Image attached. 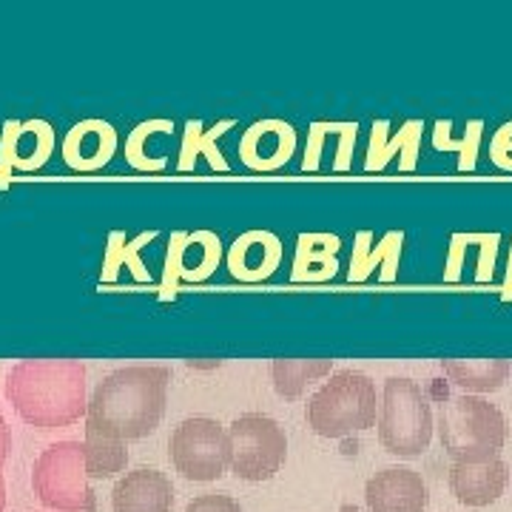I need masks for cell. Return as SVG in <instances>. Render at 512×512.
<instances>
[{
	"instance_id": "22",
	"label": "cell",
	"mask_w": 512,
	"mask_h": 512,
	"mask_svg": "<svg viewBox=\"0 0 512 512\" xmlns=\"http://www.w3.org/2000/svg\"><path fill=\"white\" fill-rule=\"evenodd\" d=\"M234 126H237L234 120H222V123H217V126H211V128L202 126V120H188L183 131V151H180L177 171H194V165H197V157H200V154L208 157V165H211L214 171H222V174H225V171H231V165H228V160L222 157L217 140H220L225 131H231Z\"/></svg>"
},
{
	"instance_id": "16",
	"label": "cell",
	"mask_w": 512,
	"mask_h": 512,
	"mask_svg": "<svg viewBox=\"0 0 512 512\" xmlns=\"http://www.w3.org/2000/svg\"><path fill=\"white\" fill-rule=\"evenodd\" d=\"M114 151H117V131L106 120H83L63 140V160L72 171H83V174H92L109 165Z\"/></svg>"
},
{
	"instance_id": "18",
	"label": "cell",
	"mask_w": 512,
	"mask_h": 512,
	"mask_svg": "<svg viewBox=\"0 0 512 512\" xmlns=\"http://www.w3.org/2000/svg\"><path fill=\"white\" fill-rule=\"evenodd\" d=\"M373 234L370 231H359L356 234V245H353V256H350V282H365L376 274V268H382V282H393L399 276V262H402V231H390L384 234L376 248L370 245Z\"/></svg>"
},
{
	"instance_id": "12",
	"label": "cell",
	"mask_w": 512,
	"mask_h": 512,
	"mask_svg": "<svg viewBox=\"0 0 512 512\" xmlns=\"http://www.w3.org/2000/svg\"><path fill=\"white\" fill-rule=\"evenodd\" d=\"M510 484V467L504 458L484 461H456L450 467V493L464 507H490Z\"/></svg>"
},
{
	"instance_id": "7",
	"label": "cell",
	"mask_w": 512,
	"mask_h": 512,
	"mask_svg": "<svg viewBox=\"0 0 512 512\" xmlns=\"http://www.w3.org/2000/svg\"><path fill=\"white\" fill-rule=\"evenodd\" d=\"M231 473L242 481H271L285 467L288 436L282 424L265 413H245L228 427Z\"/></svg>"
},
{
	"instance_id": "31",
	"label": "cell",
	"mask_w": 512,
	"mask_h": 512,
	"mask_svg": "<svg viewBox=\"0 0 512 512\" xmlns=\"http://www.w3.org/2000/svg\"><path fill=\"white\" fill-rule=\"evenodd\" d=\"M504 299H512V254H510V268H507V282H504Z\"/></svg>"
},
{
	"instance_id": "14",
	"label": "cell",
	"mask_w": 512,
	"mask_h": 512,
	"mask_svg": "<svg viewBox=\"0 0 512 512\" xmlns=\"http://www.w3.org/2000/svg\"><path fill=\"white\" fill-rule=\"evenodd\" d=\"M111 510L114 512H171L174 510V484L171 478L140 467L120 478L111 490Z\"/></svg>"
},
{
	"instance_id": "17",
	"label": "cell",
	"mask_w": 512,
	"mask_h": 512,
	"mask_svg": "<svg viewBox=\"0 0 512 512\" xmlns=\"http://www.w3.org/2000/svg\"><path fill=\"white\" fill-rule=\"evenodd\" d=\"M387 128H390L387 120L373 123L365 160L367 171H384L396 157H399V168H402V171H416L424 123H421V120H407V123L399 128V134H393V137H387Z\"/></svg>"
},
{
	"instance_id": "32",
	"label": "cell",
	"mask_w": 512,
	"mask_h": 512,
	"mask_svg": "<svg viewBox=\"0 0 512 512\" xmlns=\"http://www.w3.org/2000/svg\"><path fill=\"white\" fill-rule=\"evenodd\" d=\"M6 510V481L0 476V512Z\"/></svg>"
},
{
	"instance_id": "23",
	"label": "cell",
	"mask_w": 512,
	"mask_h": 512,
	"mask_svg": "<svg viewBox=\"0 0 512 512\" xmlns=\"http://www.w3.org/2000/svg\"><path fill=\"white\" fill-rule=\"evenodd\" d=\"M86 470L89 478H111L123 473L128 467V450L126 441L103 436L97 430H86Z\"/></svg>"
},
{
	"instance_id": "13",
	"label": "cell",
	"mask_w": 512,
	"mask_h": 512,
	"mask_svg": "<svg viewBox=\"0 0 512 512\" xmlns=\"http://www.w3.org/2000/svg\"><path fill=\"white\" fill-rule=\"evenodd\" d=\"M365 501L370 512H424L430 498L421 473L407 467H387L367 481Z\"/></svg>"
},
{
	"instance_id": "25",
	"label": "cell",
	"mask_w": 512,
	"mask_h": 512,
	"mask_svg": "<svg viewBox=\"0 0 512 512\" xmlns=\"http://www.w3.org/2000/svg\"><path fill=\"white\" fill-rule=\"evenodd\" d=\"M160 131H174V123L171 120H146L131 131V137L126 140V163L134 171L157 174L168 165V157H148L146 154V140L151 134H160Z\"/></svg>"
},
{
	"instance_id": "24",
	"label": "cell",
	"mask_w": 512,
	"mask_h": 512,
	"mask_svg": "<svg viewBox=\"0 0 512 512\" xmlns=\"http://www.w3.org/2000/svg\"><path fill=\"white\" fill-rule=\"evenodd\" d=\"M154 237H157V234L148 231V234H140L134 242H123L120 234H111L109 254H106V262H103V274H100V279H103V282H114V279H117V271L126 265V268H131V274H134L137 282H151V274L143 268V262L137 259V254H140V248H143L146 242H151Z\"/></svg>"
},
{
	"instance_id": "26",
	"label": "cell",
	"mask_w": 512,
	"mask_h": 512,
	"mask_svg": "<svg viewBox=\"0 0 512 512\" xmlns=\"http://www.w3.org/2000/svg\"><path fill=\"white\" fill-rule=\"evenodd\" d=\"M450 128H453L450 120H439V123H436L433 146H436V151H458V154H461L458 168H461V171H473V168H476V154L478 143H481V128H484V123H481V120H473V123L467 126V134H464L461 140H453V137H450Z\"/></svg>"
},
{
	"instance_id": "19",
	"label": "cell",
	"mask_w": 512,
	"mask_h": 512,
	"mask_svg": "<svg viewBox=\"0 0 512 512\" xmlns=\"http://www.w3.org/2000/svg\"><path fill=\"white\" fill-rule=\"evenodd\" d=\"M339 248L342 239L336 234H299L296 259H293V282H325L339 271Z\"/></svg>"
},
{
	"instance_id": "15",
	"label": "cell",
	"mask_w": 512,
	"mask_h": 512,
	"mask_svg": "<svg viewBox=\"0 0 512 512\" xmlns=\"http://www.w3.org/2000/svg\"><path fill=\"white\" fill-rule=\"evenodd\" d=\"M282 242L271 231H245L228 248V271L239 282H265L282 262Z\"/></svg>"
},
{
	"instance_id": "6",
	"label": "cell",
	"mask_w": 512,
	"mask_h": 512,
	"mask_svg": "<svg viewBox=\"0 0 512 512\" xmlns=\"http://www.w3.org/2000/svg\"><path fill=\"white\" fill-rule=\"evenodd\" d=\"M32 490L46 510L94 512V493L89 487L83 441L49 444L35 461Z\"/></svg>"
},
{
	"instance_id": "30",
	"label": "cell",
	"mask_w": 512,
	"mask_h": 512,
	"mask_svg": "<svg viewBox=\"0 0 512 512\" xmlns=\"http://www.w3.org/2000/svg\"><path fill=\"white\" fill-rule=\"evenodd\" d=\"M9 450H12V430H9L6 419L0 416V467L6 464V458H9Z\"/></svg>"
},
{
	"instance_id": "10",
	"label": "cell",
	"mask_w": 512,
	"mask_h": 512,
	"mask_svg": "<svg viewBox=\"0 0 512 512\" xmlns=\"http://www.w3.org/2000/svg\"><path fill=\"white\" fill-rule=\"evenodd\" d=\"M55 151V131L43 120L6 123L0 143V188L9 180V171H37Z\"/></svg>"
},
{
	"instance_id": "2",
	"label": "cell",
	"mask_w": 512,
	"mask_h": 512,
	"mask_svg": "<svg viewBox=\"0 0 512 512\" xmlns=\"http://www.w3.org/2000/svg\"><path fill=\"white\" fill-rule=\"evenodd\" d=\"M20 419L35 430H60L86 419V365L80 359H23L3 387Z\"/></svg>"
},
{
	"instance_id": "27",
	"label": "cell",
	"mask_w": 512,
	"mask_h": 512,
	"mask_svg": "<svg viewBox=\"0 0 512 512\" xmlns=\"http://www.w3.org/2000/svg\"><path fill=\"white\" fill-rule=\"evenodd\" d=\"M348 123H325V120H316L308 128V146H305V160H302V168L305 171H319L322 168V151H325V143H328L330 134H345Z\"/></svg>"
},
{
	"instance_id": "1",
	"label": "cell",
	"mask_w": 512,
	"mask_h": 512,
	"mask_svg": "<svg viewBox=\"0 0 512 512\" xmlns=\"http://www.w3.org/2000/svg\"><path fill=\"white\" fill-rule=\"evenodd\" d=\"M171 370L165 365H126L94 387L86 430L117 441L151 436L165 416Z\"/></svg>"
},
{
	"instance_id": "8",
	"label": "cell",
	"mask_w": 512,
	"mask_h": 512,
	"mask_svg": "<svg viewBox=\"0 0 512 512\" xmlns=\"http://www.w3.org/2000/svg\"><path fill=\"white\" fill-rule=\"evenodd\" d=\"M168 458L174 470L188 481H217L231 467L228 430L208 416L180 421L168 439Z\"/></svg>"
},
{
	"instance_id": "21",
	"label": "cell",
	"mask_w": 512,
	"mask_h": 512,
	"mask_svg": "<svg viewBox=\"0 0 512 512\" xmlns=\"http://www.w3.org/2000/svg\"><path fill=\"white\" fill-rule=\"evenodd\" d=\"M333 376V359H274L271 362V382L276 396L285 402H296L305 396L313 382Z\"/></svg>"
},
{
	"instance_id": "28",
	"label": "cell",
	"mask_w": 512,
	"mask_h": 512,
	"mask_svg": "<svg viewBox=\"0 0 512 512\" xmlns=\"http://www.w3.org/2000/svg\"><path fill=\"white\" fill-rule=\"evenodd\" d=\"M185 512H242L237 498H231V495H222V493H205L197 495Z\"/></svg>"
},
{
	"instance_id": "33",
	"label": "cell",
	"mask_w": 512,
	"mask_h": 512,
	"mask_svg": "<svg viewBox=\"0 0 512 512\" xmlns=\"http://www.w3.org/2000/svg\"><path fill=\"white\" fill-rule=\"evenodd\" d=\"M339 512H362V510H359V507H353V504H345Z\"/></svg>"
},
{
	"instance_id": "4",
	"label": "cell",
	"mask_w": 512,
	"mask_h": 512,
	"mask_svg": "<svg viewBox=\"0 0 512 512\" xmlns=\"http://www.w3.org/2000/svg\"><path fill=\"white\" fill-rule=\"evenodd\" d=\"M436 430L444 453L453 461L495 458L510 436L504 413L487 399L470 393L453 396L447 404H441Z\"/></svg>"
},
{
	"instance_id": "29",
	"label": "cell",
	"mask_w": 512,
	"mask_h": 512,
	"mask_svg": "<svg viewBox=\"0 0 512 512\" xmlns=\"http://www.w3.org/2000/svg\"><path fill=\"white\" fill-rule=\"evenodd\" d=\"M478 245H481V259H478V282L493 279L495 251H498V234H478Z\"/></svg>"
},
{
	"instance_id": "11",
	"label": "cell",
	"mask_w": 512,
	"mask_h": 512,
	"mask_svg": "<svg viewBox=\"0 0 512 512\" xmlns=\"http://www.w3.org/2000/svg\"><path fill=\"white\" fill-rule=\"evenodd\" d=\"M296 151V128L285 120H259L239 140V163L251 171L274 174L291 163Z\"/></svg>"
},
{
	"instance_id": "3",
	"label": "cell",
	"mask_w": 512,
	"mask_h": 512,
	"mask_svg": "<svg viewBox=\"0 0 512 512\" xmlns=\"http://www.w3.org/2000/svg\"><path fill=\"white\" fill-rule=\"evenodd\" d=\"M376 382L362 370H336L305 407V421L322 439H348L376 427Z\"/></svg>"
},
{
	"instance_id": "9",
	"label": "cell",
	"mask_w": 512,
	"mask_h": 512,
	"mask_svg": "<svg viewBox=\"0 0 512 512\" xmlns=\"http://www.w3.org/2000/svg\"><path fill=\"white\" fill-rule=\"evenodd\" d=\"M220 259L222 242L214 231H197V234L177 231V234H171L160 299H174L180 282H205L220 268Z\"/></svg>"
},
{
	"instance_id": "20",
	"label": "cell",
	"mask_w": 512,
	"mask_h": 512,
	"mask_svg": "<svg viewBox=\"0 0 512 512\" xmlns=\"http://www.w3.org/2000/svg\"><path fill=\"white\" fill-rule=\"evenodd\" d=\"M441 370L464 393L481 396L501 390L510 379L512 365L507 359H444Z\"/></svg>"
},
{
	"instance_id": "5",
	"label": "cell",
	"mask_w": 512,
	"mask_h": 512,
	"mask_svg": "<svg viewBox=\"0 0 512 512\" xmlns=\"http://www.w3.org/2000/svg\"><path fill=\"white\" fill-rule=\"evenodd\" d=\"M433 407L419 382L390 376L379 404V441L390 456L419 458L433 441Z\"/></svg>"
}]
</instances>
